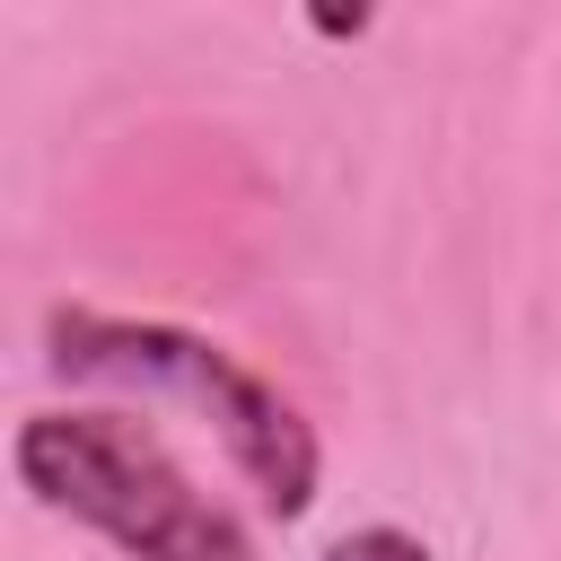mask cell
Instances as JSON below:
<instances>
[{"instance_id":"obj_1","label":"cell","mask_w":561,"mask_h":561,"mask_svg":"<svg viewBox=\"0 0 561 561\" xmlns=\"http://www.w3.org/2000/svg\"><path fill=\"white\" fill-rule=\"evenodd\" d=\"M44 359H53L61 377H79V386H140V394L193 403V412L219 430L228 465L254 482V500H263L272 517H307L316 473H324L307 412H298L272 377H254L237 351H219L210 333H184V324H158V316L53 307V316H44Z\"/></svg>"},{"instance_id":"obj_2","label":"cell","mask_w":561,"mask_h":561,"mask_svg":"<svg viewBox=\"0 0 561 561\" xmlns=\"http://www.w3.org/2000/svg\"><path fill=\"white\" fill-rule=\"evenodd\" d=\"M9 473L35 508L96 526L131 561H263L245 517L210 500L131 412H26L9 438Z\"/></svg>"},{"instance_id":"obj_3","label":"cell","mask_w":561,"mask_h":561,"mask_svg":"<svg viewBox=\"0 0 561 561\" xmlns=\"http://www.w3.org/2000/svg\"><path fill=\"white\" fill-rule=\"evenodd\" d=\"M324 561H438V552L421 535H403V526H359V535L324 543Z\"/></svg>"}]
</instances>
